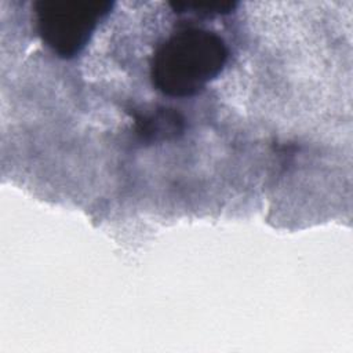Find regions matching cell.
Here are the masks:
<instances>
[{
  "label": "cell",
  "mask_w": 353,
  "mask_h": 353,
  "mask_svg": "<svg viewBox=\"0 0 353 353\" xmlns=\"http://www.w3.org/2000/svg\"><path fill=\"white\" fill-rule=\"evenodd\" d=\"M228 57L229 50L219 34L185 28L157 48L150 63V77L154 87L168 97H192L222 72Z\"/></svg>",
  "instance_id": "6da1fadb"
},
{
  "label": "cell",
  "mask_w": 353,
  "mask_h": 353,
  "mask_svg": "<svg viewBox=\"0 0 353 353\" xmlns=\"http://www.w3.org/2000/svg\"><path fill=\"white\" fill-rule=\"evenodd\" d=\"M109 10L110 4L103 1H39L37 32L58 57L73 58L87 46Z\"/></svg>",
  "instance_id": "7a4b0ae2"
},
{
  "label": "cell",
  "mask_w": 353,
  "mask_h": 353,
  "mask_svg": "<svg viewBox=\"0 0 353 353\" xmlns=\"http://www.w3.org/2000/svg\"><path fill=\"white\" fill-rule=\"evenodd\" d=\"M183 119L174 110L160 109L154 113L137 117L138 132L145 139H160L175 135L182 130Z\"/></svg>",
  "instance_id": "3957f363"
}]
</instances>
